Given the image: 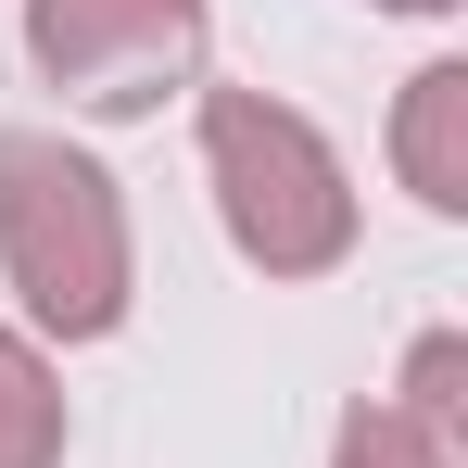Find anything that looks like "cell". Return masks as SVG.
Returning <instances> with one entry per match:
<instances>
[{"label":"cell","mask_w":468,"mask_h":468,"mask_svg":"<svg viewBox=\"0 0 468 468\" xmlns=\"http://www.w3.org/2000/svg\"><path fill=\"white\" fill-rule=\"evenodd\" d=\"M380 13H456V0H380Z\"/></svg>","instance_id":"obj_8"},{"label":"cell","mask_w":468,"mask_h":468,"mask_svg":"<svg viewBox=\"0 0 468 468\" xmlns=\"http://www.w3.org/2000/svg\"><path fill=\"white\" fill-rule=\"evenodd\" d=\"M203 0H26V64L101 127H140L203 77Z\"/></svg>","instance_id":"obj_3"},{"label":"cell","mask_w":468,"mask_h":468,"mask_svg":"<svg viewBox=\"0 0 468 468\" xmlns=\"http://www.w3.org/2000/svg\"><path fill=\"white\" fill-rule=\"evenodd\" d=\"M0 279L26 292V342H114L127 329V292H140L127 190L51 127H0Z\"/></svg>","instance_id":"obj_1"},{"label":"cell","mask_w":468,"mask_h":468,"mask_svg":"<svg viewBox=\"0 0 468 468\" xmlns=\"http://www.w3.org/2000/svg\"><path fill=\"white\" fill-rule=\"evenodd\" d=\"M392 177L431 216H468V64H418L405 77V101H392Z\"/></svg>","instance_id":"obj_4"},{"label":"cell","mask_w":468,"mask_h":468,"mask_svg":"<svg viewBox=\"0 0 468 468\" xmlns=\"http://www.w3.org/2000/svg\"><path fill=\"white\" fill-rule=\"evenodd\" d=\"M329 468H456V443H443V431H418V418H392V405H342Z\"/></svg>","instance_id":"obj_6"},{"label":"cell","mask_w":468,"mask_h":468,"mask_svg":"<svg viewBox=\"0 0 468 468\" xmlns=\"http://www.w3.org/2000/svg\"><path fill=\"white\" fill-rule=\"evenodd\" d=\"M0 468H64V380L26 329H0Z\"/></svg>","instance_id":"obj_5"},{"label":"cell","mask_w":468,"mask_h":468,"mask_svg":"<svg viewBox=\"0 0 468 468\" xmlns=\"http://www.w3.org/2000/svg\"><path fill=\"white\" fill-rule=\"evenodd\" d=\"M203 190L229 216L240 266L266 279H329L355 253V177L316 140V114L266 101V89H203Z\"/></svg>","instance_id":"obj_2"},{"label":"cell","mask_w":468,"mask_h":468,"mask_svg":"<svg viewBox=\"0 0 468 468\" xmlns=\"http://www.w3.org/2000/svg\"><path fill=\"white\" fill-rule=\"evenodd\" d=\"M468 342L456 329H431V342H418V355H405V392H392V418H418V431H443V443H456V418H468Z\"/></svg>","instance_id":"obj_7"}]
</instances>
